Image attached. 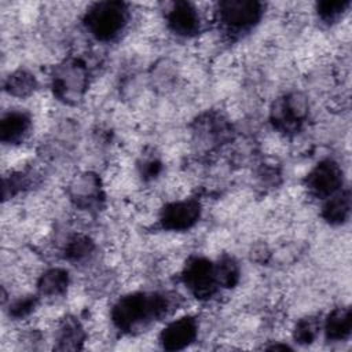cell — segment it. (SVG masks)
Here are the masks:
<instances>
[{
  "mask_svg": "<svg viewBox=\"0 0 352 352\" xmlns=\"http://www.w3.org/2000/svg\"><path fill=\"white\" fill-rule=\"evenodd\" d=\"M170 302L161 293H131L121 297L111 309L113 323L124 331H132L166 315Z\"/></svg>",
  "mask_w": 352,
  "mask_h": 352,
  "instance_id": "cell-1",
  "label": "cell"
},
{
  "mask_svg": "<svg viewBox=\"0 0 352 352\" xmlns=\"http://www.w3.org/2000/svg\"><path fill=\"white\" fill-rule=\"evenodd\" d=\"M128 22V8L121 1H100L88 8L84 16L87 30L98 40L116 38Z\"/></svg>",
  "mask_w": 352,
  "mask_h": 352,
  "instance_id": "cell-2",
  "label": "cell"
},
{
  "mask_svg": "<svg viewBox=\"0 0 352 352\" xmlns=\"http://www.w3.org/2000/svg\"><path fill=\"white\" fill-rule=\"evenodd\" d=\"M217 15L230 33H243L260 21L263 4L250 0H227L219 3Z\"/></svg>",
  "mask_w": 352,
  "mask_h": 352,
  "instance_id": "cell-3",
  "label": "cell"
},
{
  "mask_svg": "<svg viewBox=\"0 0 352 352\" xmlns=\"http://www.w3.org/2000/svg\"><path fill=\"white\" fill-rule=\"evenodd\" d=\"M182 279L188 292L199 300L210 298L219 287L214 264L205 257H191L184 265Z\"/></svg>",
  "mask_w": 352,
  "mask_h": 352,
  "instance_id": "cell-4",
  "label": "cell"
},
{
  "mask_svg": "<svg viewBox=\"0 0 352 352\" xmlns=\"http://www.w3.org/2000/svg\"><path fill=\"white\" fill-rule=\"evenodd\" d=\"M342 186V169L333 160H323L307 176L308 191L320 199L329 198Z\"/></svg>",
  "mask_w": 352,
  "mask_h": 352,
  "instance_id": "cell-5",
  "label": "cell"
},
{
  "mask_svg": "<svg viewBox=\"0 0 352 352\" xmlns=\"http://www.w3.org/2000/svg\"><path fill=\"white\" fill-rule=\"evenodd\" d=\"M305 116V99L297 94H292L278 99L271 110V120L274 125L283 132L297 131L304 122Z\"/></svg>",
  "mask_w": 352,
  "mask_h": 352,
  "instance_id": "cell-6",
  "label": "cell"
},
{
  "mask_svg": "<svg viewBox=\"0 0 352 352\" xmlns=\"http://www.w3.org/2000/svg\"><path fill=\"white\" fill-rule=\"evenodd\" d=\"M199 214L201 205L194 199H184L168 204L162 209L160 220L166 230L184 231L198 221Z\"/></svg>",
  "mask_w": 352,
  "mask_h": 352,
  "instance_id": "cell-7",
  "label": "cell"
},
{
  "mask_svg": "<svg viewBox=\"0 0 352 352\" xmlns=\"http://www.w3.org/2000/svg\"><path fill=\"white\" fill-rule=\"evenodd\" d=\"M197 331V320L192 316H182L164 327L160 334V342L164 349L179 351L195 340Z\"/></svg>",
  "mask_w": 352,
  "mask_h": 352,
  "instance_id": "cell-8",
  "label": "cell"
},
{
  "mask_svg": "<svg viewBox=\"0 0 352 352\" xmlns=\"http://www.w3.org/2000/svg\"><path fill=\"white\" fill-rule=\"evenodd\" d=\"M169 29L182 37H191L199 32L201 19L197 8L187 1H176L166 14Z\"/></svg>",
  "mask_w": 352,
  "mask_h": 352,
  "instance_id": "cell-9",
  "label": "cell"
},
{
  "mask_svg": "<svg viewBox=\"0 0 352 352\" xmlns=\"http://www.w3.org/2000/svg\"><path fill=\"white\" fill-rule=\"evenodd\" d=\"M30 128V117L21 110L6 113L0 122V138L6 143H16L23 139Z\"/></svg>",
  "mask_w": 352,
  "mask_h": 352,
  "instance_id": "cell-10",
  "label": "cell"
},
{
  "mask_svg": "<svg viewBox=\"0 0 352 352\" xmlns=\"http://www.w3.org/2000/svg\"><path fill=\"white\" fill-rule=\"evenodd\" d=\"M324 334L327 340L344 341L349 337L352 329V316L348 307L333 309L324 320Z\"/></svg>",
  "mask_w": 352,
  "mask_h": 352,
  "instance_id": "cell-11",
  "label": "cell"
},
{
  "mask_svg": "<svg viewBox=\"0 0 352 352\" xmlns=\"http://www.w3.org/2000/svg\"><path fill=\"white\" fill-rule=\"evenodd\" d=\"M351 213V192L348 188L340 190L331 197L323 206V217L330 224H342L348 220Z\"/></svg>",
  "mask_w": 352,
  "mask_h": 352,
  "instance_id": "cell-12",
  "label": "cell"
},
{
  "mask_svg": "<svg viewBox=\"0 0 352 352\" xmlns=\"http://www.w3.org/2000/svg\"><path fill=\"white\" fill-rule=\"evenodd\" d=\"M69 275L62 268H52L44 272L38 280V292L41 296H60L66 292Z\"/></svg>",
  "mask_w": 352,
  "mask_h": 352,
  "instance_id": "cell-13",
  "label": "cell"
},
{
  "mask_svg": "<svg viewBox=\"0 0 352 352\" xmlns=\"http://www.w3.org/2000/svg\"><path fill=\"white\" fill-rule=\"evenodd\" d=\"M58 349H78L84 341V331L81 324L76 319H65L59 326L58 334Z\"/></svg>",
  "mask_w": 352,
  "mask_h": 352,
  "instance_id": "cell-14",
  "label": "cell"
},
{
  "mask_svg": "<svg viewBox=\"0 0 352 352\" xmlns=\"http://www.w3.org/2000/svg\"><path fill=\"white\" fill-rule=\"evenodd\" d=\"M84 72L77 65H70L62 70V73L55 80V89L62 96H69L72 92H77L84 84Z\"/></svg>",
  "mask_w": 352,
  "mask_h": 352,
  "instance_id": "cell-15",
  "label": "cell"
},
{
  "mask_svg": "<svg viewBox=\"0 0 352 352\" xmlns=\"http://www.w3.org/2000/svg\"><path fill=\"white\" fill-rule=\"evenodd\" d=\"M214 272H216V279H217L219 287L220 286L234 287L239 280L238 263L230 256H223L214 264Z\"/></svg>",
  "mask_w": 352,
  "mask_h": 352,
  "instance_id": "cell-16",
  "label": "cell"
},
{
  "mask_svg": "<svg viewBox=\"0 0 352 352\" xmlns=\"http://www.w3.org/2000/svg\"><path fill=\"white\" fill-rule=\"evenodd\" d=\"M36 87L34 76L25 70H18L11 74L6 82V89L15 96H25L30 94Z\"/></svg>",
  "mask_w": 352,
  "mask_h": 352,
  "instance_id": "cell-17",
  "label": "cell"
},
{
  "mask_svg": "<svg viewBox=\"0 0 352 352\" xmlns=\"http://www.w3.org/2000/svg\"><path fill=\"white\" fill-rule=\"evenodd\" d=\"M349 4V0H326L318 3L316 11L320 19L326 22H334L346 11Z\"/></svg>",
  "mask_w": 352,
  "mask_h": 352,
  "instance_id": "cell-18",
  "label": "cell"
},
{
  "mask_svg": "<svg viewBox=\"0 0 352 352\" xmlns=\"http://www.w3.org/2000/svg\"><path fill=\"white\" fill-rule=\"evenodd\" d=\"M94 250L92 242L82 235L73 236L66 246V256L72 261H82L85 260Z\"/></svg>",
  "mask_w": 352,
  "mask_h": 352,
  "instance_id": "cell-19",
  "label": "cell"
},
{
  "mask_svg": "<svg viewBox=\"0 0 352 352\" xmlns=\"http://www.w3.org/2000/svg\"><path fill=\"white\" fill-rule=\"evenodd\" d=\"M320 329V323L316 318H304L301 319L294 329V340L298 344H311Z\"/></svg>",
  "mask_w": 352,
  "mask_h": 352,
  "instance_id": "cell-20",
  "label": "cell"
},
{
  "mask_svg": "<svg viewBox=\"0 0 352 352\" xmlns=\"http://www.w3.org/2000/svg\"><path fill=\"white\" fill-rule=\"evenodd\" d=\"M36 307V297L33 296H28V297H22L15 300L11 305H10V315L15 316V318H23L26 315H29Z\"/></svg>",
  "mask_w": 352,
  "mask_h": 352,
  "instance_id": "cell-21",
  "label": "cell"
}]
</instances>
